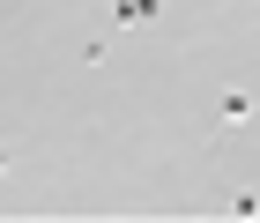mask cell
<instances>
[{"label":"cell","instance_id":"3957f363","mask_svg":"<svg viewBox=\"0 0 260 223\" xmlns=\"http://www.w3.org/2000/svg\"><path fill=\"white\" fill-rule=\"evenodd\" d=\"M8 171H15V156H8V149H0V179H8Z\"/></svg>","mask_w":260,"mask_h":223},{"label":"cell","instance_id":"6da1fadb","mask_svg":"<svg viewBox=\"0 0 260 223\" xmlns=\"http://www.w3.org/2000/svg\"><path fill=\"white\" fill-rule=\"evenodd\" d=\"M112 15H119L126 30H141V22H156V15H164V0H112Z\"/></svg>","mask_w":260,"mask_h":223},{"label":"cell","instance_id":"7a4b0ae2","mask_svg":"<svg viewBox=\"0 0 260 223\" xmlns=\"http://www.w3.org/2000/svg\"><path fill=\"white\" fill-rule=\"evenodd\" d=\"M216 112H223V126H245V119H253V89H223Z\"/></svg>","mask_w":260,"mask_h":223}]
</instances>
